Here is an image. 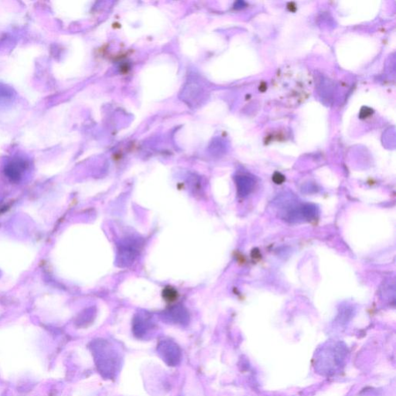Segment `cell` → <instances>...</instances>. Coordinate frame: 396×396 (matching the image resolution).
Instances as JSON below:
<instances>
[{
    "mask_svg": "<svg viewBox=\"0 0 396 396\" xmlns=\"http://www.w3.org/2000/svg\"><path fill=\"white\" fill-rule=\"evenodd\" d=\"M237 185L239 196L246 197L253 190L255 181L251 178H247L244 176L238 180Z\"/></svg>",
    "mask_w": 396,
    "mask_h": 396,
    "instance_id": "3957f363",
    "label": "cell"
},
{
    "mask_svg": "<svg viewBox=\"0 0 396 396\" xmlns=\"http://www.w3.org/2000/svg\"><path fill=\"white\" fill-rule=\"evenodd\" d=\"M318 209L311 204H304L289 208L286 213V219L291 222L310 221L316 217Z\"/></svg>",
    "mask_w": 396,
    "mask_h": 396,
    "instance_id": "6da1fadb",
    "label": "cell"
},
{
    "mask_svg": "<svg viewBox=\"0 0 396 396\" xmlns=\"http://www.w3.org/2000/svg\"><path fill=\"white\" fill-rule=\"evenodd\" d=\"M371 112H372V111H371V109H368L367 107H364L363 109L361 111V118H362V119H366V118H367V116L371 114Z\"/></svg>",
    "mask_w": 396,
    "mask_h": 396,
    "instance_id": "5b68a950",
    "label": "cell"
},
{
    "mask_svg": "<svg viewBox=\"0 0 396 396\" xmlns=\"http://www.w3.org/2000/svg\"><path fill=\"white\" fill-rule=\"evenodd\" d=\"M28 167V163L25 159L15 158L8 163L6 167V172L10 178H18Z\"/></svg>",
    "mask_w": 396,
    "mask_h": 396,
    "instance_id": "7a4b0ae2",
    "label": "cell"
},
{
    "mask_svg": "<svg viewBox=\"0 0 396 396\" xmlns=\"http://www.w3.org/2000/svg\"><path fill=\"white\" fill-rule=\"evenodd\" d=\"M273 181H274V183H276V184H281V183L284 182L285 177L282 175V174H280V173L276 172L273 176Z\"/></svg>",
    "mask_w": 396,
    "mask_h": 396,
    "instance_id": "277c9868",
    "label": "cell"
}]
</instances>
